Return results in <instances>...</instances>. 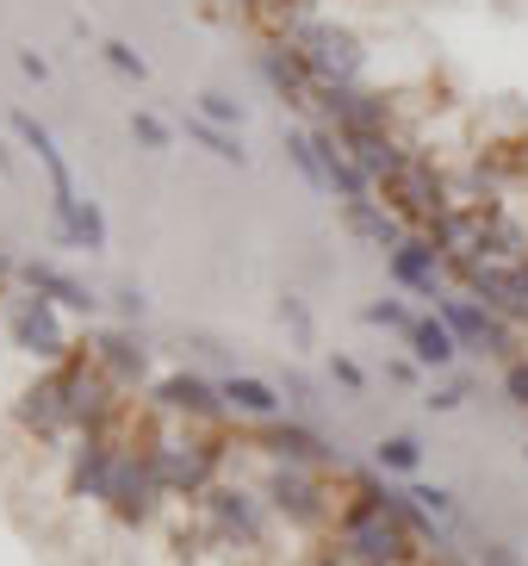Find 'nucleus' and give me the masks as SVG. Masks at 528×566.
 Listing matches in <instances>:
<instances>
[{"label": "nucleus", "mask_w": 528, "mask_h": 566, "mask_svg": "<svg viewBox=\"0 0 528 566\" xmlns=\"http://www.w3.org/2000/svg\"><path fill=\"white\" fill-rule=\"evenodd\" d=\"M144 461L156 467L168 499H205L218 485V467H224V442L218 436H156Z\"/></svg>", "instance_id": "nucleus-3"}, {"label": "nucleus", "mask_w": 528, "mask_h": 566, "mask_svg": "<svg viewBox=\"0 0 528 566\" xmlns=\"http://www.w3.org/2000/svg\"><path fill=\"white\" fill-rule=\"evenodd\" d=\"M479 566H522V554L510 542H479Z\"/></svg>", "instance_id": "nucleus-39"}, {"label": "nucleus", "mask_w": 528, "mask_h": 566, "mask_svg": "<svg viewBox=\"0 0 528 566\" xmlns=\"http://www.w3.org/2000/svg\"><path fill=\"white\" fill-rule=\"evenodd\" d=\"M212 7H267V13H281V0H212Z\"/></svg>", "instance_id": "nucleus-43"}, {"label": "nucleus", "mask_w": 528, "mask_h": 566, "mask_svg": "<svg viewBox=\"0 0 528 566\" xmlns=\"http://www.w3.org/2000/svg\"><path fill=\"white\" fill-rule=\"evenodd\" d=\"M181 132L193 137L199 150H212L218 163H231V168H243V163H249L243 137H236V132H224V125H205V118H199V113H187V118H181Z\"/></svg>", "instance_id": "nucleus-26"}, {"label": "nucleus", "mask_w": 528, "mask_h": 566, "mask_svg": "<svg viewBox=\"0 0 528 566\" xmlns=\"http://www.w3.org/2000/svg\"><path fill=\"white\" fill-rule=\"evenodd\" d=\"M224 386V405H231L236 417H249V423H274V417L286 411V392L274 380H262V374H231Z\"/></svg>", "instance_id": "nucleus-20"}, {"label": "nucleus", "mask_w": 528, "mask_h": 566, "mask_svg": "<svg viewBox=\"0 0 528 566\" xmlns=\"http://www.w3.org/2000/svg\"><path fill=\"white\" fill-rule=\"evenodd\" d=\"M193 113L205 118V125H224V132H236V125H243V101H231V94H218V87L193 94Z\"/></svg>", "instance_id": "nucleus-29"}, {"label": "nucleus", "mask_w": 528, "mask_h": 566, "mask_svg": "<svg viewBox=\"0 0 528 566\" xmlns=\"http://www.w3.org/2000/svg\"><path fill=\"white\" fill-rule=\"evenodd\" d=\"M274 312H281V324L298 336V349H311V343H317V317H311V305L298 300V293H281V305H274Z\"/></svg>", "instance_id": "nucleus-30"}, {"label": "nucleus", "mask_w": 528, "mask_h": 566, "mask_svg": "<svg viewBox=\"0 0 528 566\" xmlns=\"http://www.w3.org/2000/svg\"><path fill=\"white\" fill-rule=\"evenodd\" d=\"M386 374H392L398 386H416V361H392V367H386Z\"/></svg>", "instance_id": "nucleus-42"}, {"label": "nucleus", "mask_w": 528, "mask_h": 566, "mask_svg": "<svg viewBox=\"0 0 528 566\" xmlns=\"http://www.w3.org/2000/svg\"><path fill=\"white\" fill-rule=\"evenodd\" d=\"M330 542L348 566H411L416 560V542L398 530L392 516H386L380 499H367V492H348L342 511L330 523Z\"/></svg>", "instance_id": "nucleus-2"}, {"label": "nucleus", "mask_w": 528, "mask_h": 566, "mask_svg": "<svg viewBox=\"0 0 528 566\" xmlns=\"http://www.w3.org/2000/svg\"><path fill=\"white\" fill-rule=\"evenodd\" d=\"M281 392H286V405H293L298 417H305V411H311V405H317V386L305 380V374H298V367H286V380H281Z\"/></svg>", "instance_id": "nucleus-35"}, {"label": "nucleus", "mask_w": 528, "mask_h": 566, "mask_svg": "<svg viewBox=\"0 0 528 566\" xmlns=\"http://www.w3.org/2000/svg\"><path fill=\"white\" fill-rule=\"evenodd\" d=\"M0 175H13V144L0 137Z\"/></svg>", "instance_id": "nucleus-45"}, {"label": "nucleus", "mask_w": 528, "mask_h": 566, "mask_svg": "<svg viewBox=\"0 0 528 566\" xmlns=\"http://www.w3.org/2000/svg\"><path fill=\"white\" fill-rule=\"evenodd\" d=\"M510 293H516V324H528V262L510 268Z\"/></svg>", "instance_id": "nucleus-40"}, {"label": "nucleus", "mask_w": 528, "mask_h": 566, "mask_svg": "<svg viewBox=\"0 0 528 566\" xmlns=\"http://www.w3.org/2000/svg\"><path fill=\"white\" fill-rule=\"evenodd\" d=\"M404 343H411V361H416V367H454V361H461V343H454V331H447L435 312L416 317Z\"/></svg>", "instance_id": "nucleus-23"}, {"label": "nucleus", "mask_w": 528, "mask_h": 566, "mask_svg": "<svg viewBox=\"0 0 528 566\" xmlns=\"http://www.w3.org/2000/svg\"><path fill=\"white\" fill-rule=\"evenodd\" d=\"M311 566H348V560H342L336 548H324V554H311Z\"/></svg>", "instance_id": "nucleus-44"}, {"label": "nucleus", "mask_w": 528, "mask_h": 566, "mask_svg": "<svg viewBox=\"0 0 528 566\" xmlns=\"http://www.w3.org/2000/svg\"><path fill=\"white\" fill-rule=\"evenodd\" d=\"M286 163H293L298 175L317 187V193H330V168H324V156H317L311 125H293V132H286Z\"/></svg>", "instance_id": "nucleus-27"}, {"label": "nucleus", "mask_w": 528, "mask_h": 566, "mask_svg": "<svg viewBox=\"0 0 528 566\" xmlns=\"http://www.w3.org/2000/svg\"><path fill=\"white\" fill-rule=\"evenodd\" d=\"M205 516H212V530L224 535V542H236V548H262V535H267V499L262 492H249V485H224L218 480L212 492H205Z\"/></svg>", "instance_id": "nucleus-9"}, {"label": "nucleus", "mask_w": 528, "mask_h": 566, "mask_svg": "<svg viewBox=\"0 0 528 566\" xmlns=\"http://www.w3.org/2000/svg\"><path fill=\"white\" fill-rule=\"evenodd\" d=\"M99 56H106V69H118V75H131V82H144V75H149V63L131 51V44H125V38H106V44H99Z\"/></svg>", "instance_id": "nucleus-33"}, {"label": "nucleus", "mask_w": 528, "mask_h": 566, "mask_svg": "<svg viewBox=\"0 0 528 566\" xmlns=\"http://www.w3.org/2000/svg\"><path fill=\"white\" fill-rule=\"evenodd\" d=\"M386 274H392V286L398 293H411V300H442V274H447V262L435 255V243L430 237H411V243H398L392 255H386Z\"/></svg>", "instance_id": "nucleus-16"}, {"label": "nucleus", "mask_w": 528, "mask_h": 566, "mask_svg": "<svg viewBox=\"0 0 528 566\" xmlns=\"http://www.w3.org/2000/svg\"><path fill=\"white\" fill-rule=\"evenodd\" d=\"M342 224H348L355 237H361V243L386 250V255H392L398 243H411V224H404L398 212H386L380 200H355V206H342Z\"/></svg>", "instance_id": "nucleus-21"}, {"label": "nucleus", "mask_w": 528, "mask_h": 566, "mask_svg": "<svg viewBox=\"0 0 528 566\" xmlns=\"http://www.w3.org/2000/svg\"><path fill=\"white\" fill-rule=\"evenodd\" d=\"M113 312L125 317V324H137V317L149 312V300H144V286H118V293H113Z\"/></svg>", "instance_id": "nucleus-37"}, {"label": "nucleus", "mask_w": 528, "mask_h": 566, "mask_svg": "<svg viewBox=\"0 0 528 566\" xmlns=\"http://www.w3.org/2000/svg\"><path fill=\"white\" fill-rule=\"evenodd\" d=\"M0 281H19V262H13V255H0Z\"/></svg>", "instance_id": "nucleus-46"}, {"label": "nucleus", "mask_w": 528, "mask_h": 566, "mask_svg": "<svg viewBox=\"0 0 528 566\" xmlns=\"http://www.w3.org/2000/svg\"><path fill=\"white\" fill-rule=\"evenodd\" d=\"M7 125H13V137L38 156V168H44V181H50V212H56V224H68V218L82 212V193H75V168H68V156H63V144H56V132H50L38 113H25V106H13V113H7Z\"/></svg>", "instance_id": "nucleus-7"}, {"label": "nucleus", "mask_w": 528, "mask_h": 566, "mask_svg": "<svg viewBox=\"0 0 528 566\" xmlns=\"http://www.w3.org/2000/svg\"><path fill=\"white\" fill-rule=\"evenodd\" d=\"M522 461H528V442H522Z\"/></svg>", "instance_id": "nucleus-47"}, {"label": "nucleus", "mask_w": 528, "mask_h": 566, "mask_svg": "<svg viewBox=\"0 0 528 566\" xmlns=\"http://www.w3.org/2000/svg\"><path fill=\"white\" fill-rule=\"evenodd\" d=\"M255 69H262V82L274 87L286 106H317V82H311V69H305V56H298L293 44L267 38L262 51H255Z\"/></svg>", "instance_id": "nucleus-17"}, {"label": "nucleus", "mask_w": 528, "mask_h": 566, "mask_svg": "<svg viewBox=\"0 0 528 566\" xmlns=\"http://www.w3.org/2000/svg\"><path fill=\"white\" fill-rule=\"evenodd\" d=\"M317 125H330L336 137H361V132H392V94L380 87H317Z\"/></svg>", "instance_id": "nucleus-8"}, {"label": "nucleus", "mask_w": 528, "mask_h": 566, "mask_svg": "<svg viewBox=\"0 0 528 566\" xmlns=\"http://www.w3.org/2000/svg\"><path fill=\"white\" fill-rule=\"evenodd\" d=\"M330 380L342 386V392H367V367L355 361V355H342V349H330Z\"/></svg>", "instance_id": "nucleus-34"}, {"label": "nucleus", "mask_w": 528, "mask_h": 566, "mask_svg": "<svg viewBox=\"0 0 528 566\" xmlns=\"http://www.w3.org/2000/svg\"><path fill=\"white\" fill-rule=\"evenodd\" d=\"M19 286H25V293H38V300H50L56 312H75V317H94L99 305H106L94 286H82L68 268L50 262V255H25V262H19Z\"/></svg>", "instance_id": "nucleus-14"}, {"label": "nucleus", "mask_w": 528, "mask_h": 566, "mask_svg": "<svg viewBox=\"0 0 528 566\" xmlns=\"http://www.w3.org/2000/svg\"><path fill=\"white\" fill-rule=\"evenodd\" d=\"M131 137L144 144V150H175V125L156 113H131Z\"/></svg>", "instance_id": "nucleus-32"}, {"label": "nucleus", "mask_w": 528, "mask_h": 566, "mask_svg": "<svg viewBox=\"0 0 528 566\" xmlns=\"http://www.w3.org/2000/svg\"><path fill=\"white\" fill-rule=\"evenodd\" d=\"M342 150H348V163H355V168L367 175V181H373V193H380V187L392 181L398 168H404V163L416 156L398 132H361V137H342Z\"/></svg>", "instance_id": "nucleus-18"}, {"label": "nucleus", "mask_w": 528, "mask_h": 566, "mask_svg": "<svg viewBox=\"0 0 528 566\" xmlns=\"http://www.w3.org/2000/svg\"><path fill=\"white\" fill-rule=\"evenodd\" d=\"M7 331H13L19 349L32 355V361H44V367H63L68 355H75L63 312H56L50 300H38V293H25V286L7 300Z\"/></svg>", "instance_id": "nucleus-6"}, {"label": "nucleus", "mask_w": 528, "mask_h": 566, "mask_svg": "<svg viewBox=\"0 0 528 566\" xmlns=\"http://www.w3.org/2000/svg\"><path fill=\"white\" fill-rule=\"evenodd\" d=\"M149 405L168 417H193V423H224L231 417L224 386L205 380V374H162V380H149Z\"/></svg>", "instance_id": "nucleus-11"}, {"label": "nucleus", "mask_w": 528, "mask_h": 566, "mask_svg": "<svg viewBox=\"0 0 528 566\" xmlns=\"http://www.w3.org/2000/svg\"><path fill=\"white\" fill-rule=\"evenodd\" d=\"M423 405H430V411H461V405H466V380L430 386V399H423Z\"/></svg>", "instance_id": "nucleus-38"}, {"label": "nucleus", "mask_w": 528, "mask_h": 566, "mask_svg": "<svg viewBox=\"0 0 528 566\" xmlns=\"http://www.w3.org/2000/svg\"><path fill=\"white\" fill-rule=\"evenodd\" d=\"M435 317H442L447 331H454V343H461V349H473V355H485V336H492V317L497 312H485L479 300H454V293H442V300H435Z\"/></svg>", "instance_id": "nucleus-22"}, {"label": "nucleus", "mask_w": 528, "mask_h": 566, "mask_svg": "<svg viewBox=\"0 0 528 566\" xmlns=\"http://www.w3.org/2000/svg\"><path fill=\"white\" fill-rule=\"evenodd\" d=\"M13 417H19V430L44 436V442H56V436L75 430V423H68V380H63V367H44V374L19 392Z\"/></svg>", "instance_id": "nucleus-13"}, {"label": "nucleus", "mask_w": 528, "mask_h": 566, "mask_svg": "<svg viewBox=\"0 0 528 566\" xmlns=\"http://www.w3.org/2000/svg\"><path fill=\"white\" fill-rule=\"evenodd\" d=\"M411 499L423 504V511H430L435 523H461V504H454V492H447V485H430V480H411Z\"/></svg>", "instance_id": "nucleus-31"}, {"label": "nucleus", "mask_w": 528, "mask_h": 566, "mask_svg": "<svg viewBox=\"0 0 528 566\" xmlns=\"http://www.w3.org/2000/svg\"><path fill=\"white\" fill-rule=\"evenodd\" d=\"M255 449H262L267 461H281V467H317V473L342 467V454H336L311 423H298V417H293V423H286V417L262 423V430H255Z\"/></svg>", "instance_id": "nucleus-12"}, {"label": "nucleus", "mask_w": 528, "mask_h": 566, "mask_svg": "<svg viewBox=\"0 0 528 566\" xmlns=\"http://www.w3.org/2000/svg\"><path fill=\"white\" fill-rule=\"evenodd\" d=\"M274 38L305 56V69H311L317 87H361L367 44L348 32V25H336V19H311V13H281Z\"/></svg>", "instance_id": "nucleus-1"}, {"label": "nucleus", "mask_w": 528, "mask_h": 566, "mask_svg": "<svg viewBox=\"0 0 528 566\" xmlns=\"http://www.w3.org/2000/svg\"><path fill=\"white\" fill-rule=\"evenodd\" d=\"M504 392H510V405H516V411H528V355L504 361Z\"/></svg>", "instance_id": "nucleus-36"}, {"label": "nucleus", "mask_w": 528, "mask_h": 566, "mask_svg": "<svg viewBox=\"0 0 528 566\" xmlns=\"http://www.w3.org/2000/svg\"><path fill=\"white\" fill-rule=\"evenodd\" d=\"M373 467H380L386 480H404V485H411L416 473H423V442H416L411 430L380 436V442H373Z\"/></svg>", "instance_id": "nucleus-24"}, {"label": "nucleus", "mask_w": 528, "mask_h": 566, "mask_svg": "<svg viewBox=\"0 0 528 566\" xmlns=\"http://www.w3.org/2000/svg\"><path fill=\"white\" fill-rule=\"evenodd\" d=\"M118 442L113 436H82V449H75V467H68V492L75 499H99L106 504V492H113V473H118Z\"/></svg>", "instance_id": "nucleus-19"}, {"label": "nucleus", "mask_w": 528, "mask_h": 566, "mask_svg": "<svg viewBox=\"0 0 528 566\" xmlns=\"http://www.w3.org/2000/svg\"><path fill=\"white\" fill-rule=\"evenodd\" d=\"M162 480H156V467L144 461V449H125L118 454V473H113V492H106V511L118 516V523H131V530H144L149 516L162 511Z\"/></svg>", "instance_id": "nucleus-10"}, {"label": "nucleus", "mask_w": 528, "mask_h": 566, "mask_svg": "<svg viewBox=\"0 0 528 566\" xmlns=\"http://www.w3.org/2000/svg\"><path fill=\"white\" fill-rule=\"evenodd\" d=\"M262 499H267V511L281 516L286 530H330L336 511H342V504L330 499V485H324L317 467H281V461L267 467Z\"/></svg>", "instance_id": "nucleus-4"}, {"label": "nucleus", "mask_w": 528, "mask_h": 566, "mask_svg": "<svg viewBox=\"0 0 528 566\" xmlns=\"http://www.w3.org/2000/svg\"><path fill=\"white\" fill-rule=\"evenodd\" d=\"M87 349V361L106 374V380L118 386V392H131V386H144V374H149V349L137 343V331H94L82 343Z\"/></svg>", "instance_id": "nucleus-15"}, {"label": "nucleus", "mask_w": 528, "mask_h": 566, "mask_svg": "<svg viewBox=\"0 0 528 566\" xmlns=\"http://www.w3.org/2000/svg\"><path fill=\"white\" fill-rule=\"evenodd\" d=\"M56 243H63V250L99 255V250H106V212H99L94 200H82V212L68 218V224H56Z\"/></svg>", "instance_id": "nucleus-25"}, {"label": "nucleus", "mask_w": 528, "mask_h": 566, "mask_svg": "<svg viewBox=\"0 0 528 566\" xmlns=\"http://www.w3.org/2000/svg\"><path fill=\"white\" fill-rule=\"evenodd\" d=\"M361 317L373 324V331H398V336H411V324H416L423 312H411L404 300H367V305H361Z\"/></svg>", "instance_id": "nucleus-28"}, {"label": "nucleus", "mask_w": 528, "mask_h": 566, "mask_svg": "<svg viewBox=\"0 0 528 566\" xmlns=\"http://www.w3.org/2000/svg\"><path fill=\"white\" fill-rule=\"evenodd\" d=\"M380 206H386V212H398L404 224H416V231H430L435 218L454 206V181H447L442 168H435V156L416 150L411 163H404L392 181L380 187Z\"/></svg>", "instance_id": "nucleus-5"}, {"label": "nucleus", "mask_w": 528, "mask_h": 566, "mask_svg": "<svg viewBox=\"0 0 528 566\" xmlns=\"http://www.w3.org/2000/svg\"><path fill=\"white\" fill-rule=\"evenodd\" d=\"M19 69H25V75H32V82H50V63L38 51H19Z\"/></svg>", "instance_id": "nucleus-41"}]
</instances>
